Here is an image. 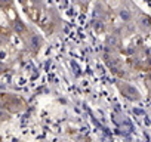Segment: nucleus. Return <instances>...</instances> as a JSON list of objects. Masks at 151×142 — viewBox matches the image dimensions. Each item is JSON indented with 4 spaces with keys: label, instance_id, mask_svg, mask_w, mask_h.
Listing matches in <instances>:
<instances>
[]
</instances>
